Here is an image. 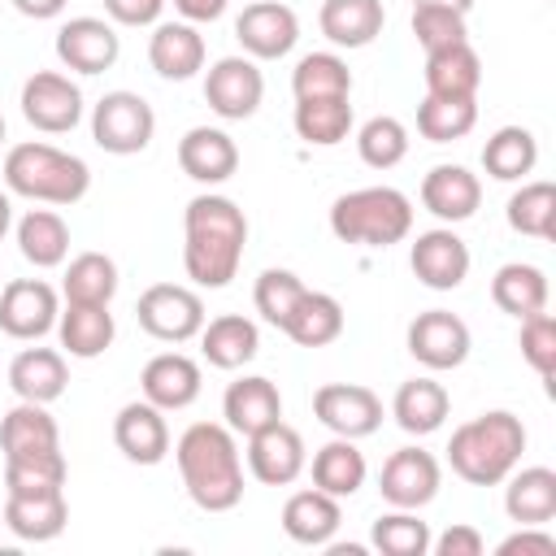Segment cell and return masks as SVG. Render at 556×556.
I'll use <instances>...</instances> for the list:
<instances>
[{
  "mask_svg": "<svg viewBox=\"0 0 556 556\" xmlns=\"http://www.w3.org/2000/svg\"><path fill=\"white\" fill-rule=\"evenodd\" d=\"M248 217L230 195H195L182 213V269L195 287L222 291L243 265Z\"/></svg>",
  "mask_w": 556,
  "mask_h": 556,
  "instance_id": "1",
  "label": "cell"
},
{
  "mask_svg": "<svg viewBox=\"0 0 556 556\" xmlns=\"http://www.w3.org/2000/svg\"><path fill=\"white\" fill-rule=\"evenodd\" d=\"M174 460L182 473V486L195 508L204 513H230L243 500V460L235 430L222 421H195L178 434Z\"/></svg>",
  "mask_w": 556,
  "mask_h": 556,
  "instance_id": "2",
  "label": "cell"
},
{
  "mask_svg": "<svg viewBox=\"0 0 556 556\" xmlns=\"http://www.w3.org/2000/svg\"><path fill=\"white\" fill-rule=\"evenodd\" d=\"M521 452H526L521 417L508 408H491V413H478L473 421L452 430L447 465L469 486H500L521 465Z\"/></svg>",
  "mask_w": 556,
  "mask_h": 556,
  "instance_id": "3",
  "label": "cell"
},
{
  "mask_svg": "<svg viewBox=\"0 0 556 556\" xmlns=\"http://www.w3.org/2000/svg\"><path fill=\"white\" fill-rule=\"evenodd\" d=\"M4 187H9V195L70 208L91 191V169L83 156L65 152V148L26 139L4 152Z\"/></svg>",
  "mask_w": 556,
  "mask_h": 556,
  "instance_id": "4",
  "label": "cell"
},
{
  "mask_svg": "<svg viewBox=\"0 0 556 556\" xmlns=\"http://www.w3.org/2000/svg\"><path fill=\"white\" fill-rule=\"evenodd\" d=\"M330 230L339 243L391 248L413 230V200L400 187H356L330 204Z\"/></svg>",
  "mask_w": 556,
  "mask_h": 556,
  "instance_id": "5",
  "label": "cell"
},
{
  "mask_svg": "<svg viewBox=\"0 0 556 556\" xmlns=\"http://www.w3.org/2000/svg\"><path fill=\"white\" fill-rule=\"evenodd\" d=\"M156 113L139 91H104L91 109V139L113 156H135L152 143Z\"/></svg>",
  "mask_w": 556,
  "mask_h": 556,
  "instance_id": "6",
  "label": "cell"
},
{
  "mask_svg": "<svg viewBox=\"0 0 556 556\" xmlns=\"http://www.w3.org/2000/svg\"><path fill=\"white\" fill-rule=\"evenodd\" d=\"M135 317H139V326H143L152 339H161V343H187V339H195V334L204 330V321H208L200 291H191V287H182V282H152V287L139 295Z\"/></svg>",
  "mask_w": 556,
  "mask_h": 556,
  "instance_id": "7",
  "label": "cell"
},
{
  "mask_svg": "<svg viewBox=\"0 0 556 556\" xmlns=\"http://www.w3.org/2000/svg\"><path fill=\"white\" fill-rule=\"evenodd\" d=\"M22 117L43 135H70L83 122V91L61 70H35L22 83Z\"/></svg>",
  "mask_w": 556,
  "mask_h": 556,
  "instance_id": "8",
  "label": "cell"
},
{
  "mask_svg": "<svg viewBox=\"0 0 556 556\" xmlns=\"http://www.w3.org/2000/svg\"><path fill=\"white\" fill-rule=\"evenodd\" d=\"M404 343H408V356H413L417 365L443 374V369H460V365L469 361L473 334H469V326H465L456 313H447V308H426V313H417V317L408 321Z\"/></svg>",
  "mask_w": 556,
  "mask_h": 556,
  "instance_id": "9",
  "label": "cell"
},
{
  "mask_svg": "<svg viewBox=\"0 0 556 556\" xmlns=\"http://www.w3.org/2000/svg\"><path fill=\"white\" fill-rule=\"evenodd\" d=\"M204 100L222 122H243L265 100V74L252 56H217L204 74Z\"/></svg>",
  "mask_w": 556,
  "mask_h": 556,
  "instance_id": "10",
  "label": "cell"
},
{
  "mask_svg": "<svg viewBox=\"0 0 556 556\" xmlns=\"http://www.w3.org/2000/svg\"><path fill=\"white\" fill-rule=\"evenodd\" d=\"M61 295L43 278H13L0 287V330L22 343H39L48 330H56Z\"/></svg>",
  "mask_w": 556,
  "mask_h": 556,
  "instance_id": "11",
  "label": "cell"
},
{
  "mask_svg": "<svg viewBox=\"0 0 556 556\" xmlns=\"http://www.w3.org/2000/svg\"><path fill=\"white\" fill-rule=\"evenodd\" d=\"M235 39H239L243 56H252V61H278V56H287L300 43V17H295L291 4L252 0L235 17Z\"/></svg>",
  "mask_w": 556,
  "mask_h": 556,
  "instance_id": "12",
  "label": "cell"
},
{
  "mask_svg": "<svg viewBox=\"0 0 556 556\" xmlns=\"http://www.w3.org/2000/svg\"><path fill=\"white\" fill-rule=\"evenodd\" d=\"M469 243L452 230V226H434V230H421L408 248V269L421 287L430 291H456L465 278H469Z\"/></svg>",
  "mask_w": 556,
  "mask_h": 556,
  "instance_id": "13",
  "label": "cell"
},
{
  "mask_svg": "<svg viewBox=\"0 0 556 556\" xmlns=\"http://www.w3.org/2000/svg\"><path fill=\"white\" fill-rule=\"evenodd\" d=\"M317 421L339 439H365L382 426V400L361 382H326L313 391Z\"/></svg>",
  "mask_w": 556,
  "mask_h": 556,
  "instance_id": "14",
  "label": "cell"
},
{
  "mask_svg": "<svg viewBox=\"0 0 556 556\" xmlns=\"http://www.w3.org/2000/svg\"><path fill=\"white\" fill-rule=\"evenodd\" d=\"M439 482L443 469L426 447H395L378 473V491L391 508H426L439 495Z\"/></svg>",
  "mask_w": 556,
  "mask_h": 556,
  "instance_id": "15",
  "label": "cell"
},
{
  "mask_svg": "<svg viewBox=\"0 0 556 556\" xmlns=\"http://www.w3.org/2000/svg\"><path fill=\"white\" fill-rule=\"evenodd\" d=\"M122 56V35L104 17H70L56 30V61L74 74H104Z\"/></svg>",
  "mask_w": 556,
  "mask_h": 556,
  "instance_id": "16",
  "label": "cell"
},
{
  "mask_svg": "<svg viewBox=\"0 0 556 556\" xmlns=\"http://www.w3.org/2000/svg\"><path fill=\"white\" fill-rule=\"evenodd\" d=\"M248 469L265 486H291L308 469V447L295 426L274 421L256 434H248Z\"/></svg>",
  "mask_w": 556,
  "mask_h": 556,
  "instance_id": "17",
  "label": "cell"
},
{
  "mask_svg": "<svg viewBox=\"0 0 556 556\" xmlns=\"http://www.w3.org/2000/svg\"><path fill=\"white\" fill-rule=\"evenodd\" d=\"M113 443L130 465H161L169 456V421L156 404L130 400L113 417Z\"/></svg>",
  "mask_w": 556,
  "mask_h": 556,
  "instance_id": "18",
  "label": "cell"
},
{
  "mask_svg": "<svg viewBox=\"0 0 556 556\" xmlns=\"http://www.w3.org/2000/svg\"><path fill=\"white\" fill-rule=\"evenodd\" d=\"M200 387H204V374L200 365L187 356V352H161L143 365L139 374V391L148 404H156L161 413H178V408H191L200 400Z\"/></svg>",
  "mask_w": 556,
  "mask_h": 556,
  "instance_id": "19",
  "label": "cell"
},
{
  "mask_svg": "<svg viewBox=\"0 0 556 556\" xmlns=\"http://www.w3.org/2000/svg\"><path fill=\"white\" fill-rule=\"evenodd\" d=\"M178 165L191 182L217 187L239 169V148L222 126H191L178 139Z\"/></svg>",
  "mask_w": 556,
  "mask_h": 556,
  "instance_id": "20",
  "label": "cell"
},
{
  "mask_svg": "<svg viewBox=\"0 0 556 556\" xmlns=\"http://www.w3.org/2000/svg\"><path fill=\"white\" fill-rule=\"evenodd\" d=\"M421 204H426V213H434L447 226L469 222L478 213V204H482V182L465 165H434L421 178Z\"/></svg>",
  "mask_w": 556,
  "mask_h": 556,
  "instance_id": "21",
  "label": "cell"
},
{
  "mask_svg": "<svg viewBox=\"0 0 556 556\" xmlns=\"http://www.w3.org/2000/svg\"><path fill=\"white\" fill-rule=\"evenodd\" d=\"M222 417H226V426H230L235 434L248 439V434H256V430L282 421V395H278V387H274L269 378L243 374V378H235V382L226 387V395H222Z\"/></svg>",
  "mask_w": 556,
  "mask_h": 556,
  "instance_id": "22",
  "label": "cell"
},
{
  "mask_svg": "<svg viewBox=\"0 0 556 556\" xmlns=\"http://www.w3.org/2000/svg\"><path fill=\"white\" fill-rule=\"evenodd\" d=\"M148 61L161 78L187 83L204 70V35L191 22H156L148 39Z\"/></svg>",
  "mask_w": 556,
  "mask_h": 556,
  "instance_id": "23",
  "label": "cell"
},
{
  "mask_svg": "<svg viewBox=\"0 0 556 556\" xmlns=\"http://www.w3.org/2000/svg\"><path fill=\"white\" fill-rule=\"evenodd\" d=\"M9 387H13L17 400H35V404L61 400L65 387H70L65 352H56V348H22L9 361Z\"/></svg>",
  "mask_w": 556,
  "mask_h": 556,
  "instance_id": "24",
  "label": "cell"
},
{
  "mask_svg": "<svg viewBox=\"0 0 556 556\" xmlns=\"http://www.w3.org/2000/svg\"><path fill=\"white\" fill-rule=\"evenodd\" d=\"M339 521H343L339 500L317 486H304V491L287 495V504H282V530L300 547H326L339 534Z\"/></svg>",
  "mask_w": 556,
  "mask_h": 556,
  "instance_id": "25",
  "label": "cell"
},
{
  "mask_svg": "<svg viewBox=\"0 0 556 556\" xmlns=\"http://www.w3.org/2000/svg\"><path fill=\"white\" fill-rule=\"evenodd\" d=\"M0 513H4V530L17 534L22 543H48L70 521L65 486L61 491H39V495H4Z\"/></svg>",
  "mask_w": 556,
  "mask_h": 556,
  "instance_id": "26",
  "label": "cell"
},
{
  "mask_svg": "<svg viewBox=\"0 0 556 556\" xmlns=\"http://www.w3.org/2000/svg\"><path fill=\"white\" fill-rule=\"evenodd\" d=\"M195 339H200V352L213 369H243L261 352V330L243 313H222V317L204 321V330Z\"/></svg>",
  "mask_w": 556,
  "mask_h": 556,
  "instance_id": "27",
  "label": "cell"
},
{
  "mask_svg": "<svg viewBox=\"0 0 556 556\" xmlns=\"http://www.w3.org/2000/svg\"><path fill=\"white\" fill-rule=\"evenodd\" d=\"M504 513L517 526H547L556 517V469L526 465L504 478Z\"/></svg>",
  "mask_w": 556,
  "mask_h": 556,
  "instance_id": "28",
  "label": "cell"
},
{
  "mask_svg": "<svg viewBox=\"0 0 556 556\" xmlns=\"http://www.w3.org/2000/svg\"><path fill=\"white\" fill-rule=\"evenodd\" d=\"M382 0H321L317 26L334 48H369L382 35Z\"/></svg>",
  "mask_w": 556,
  "mask_h": 556,
  "instance_id": "29",
  "label": "cell"
},
{
  "mask_svg": "<svg viewBox=\"0 0 556 556\" xmlns=\"http://www.w3.org/2000/svg\"><path fill=\"white\" fill-rule=\"evenodd\" d=\"M447 408H452V395L443 382L434 378H408L395 387V400H391V417L404 434H434L443 421H447Z\"/></svg>",
  "mask_w": 556,
  "mask_h": 556,
  "instance_id": "30",
  "label": "cell"
},
{
  "mask_svg": "<svg viewBox=\"0 0 556 556\" xmlns=\"http://www.w3.org/2000/svg\"><path fill=\"white\" fill-rule=\"evenodd\" d=\"M482 87V61L469 43H452L439 52H426V96L443 100H478Z\"/></svg>",
  "mask_w": 556,
  "mask_h": 556,
  "instance_id": "31",
  "label": "cell"
},
{
  "mask_svg": "<svg viewBox=\"0 0 556 556\" xmlns=\"http://www.w3.org/2000/svg\"><path fill=\"white\" fill-rule=\"evenodd\" d=\"M113 334H117V326H113L109 304H65L56 317V339L78 361H96L100 352H109Z\"/></svg>",
  "mask_w": 556,
  "mask_h": 556,
  "instance_id": "32",
  "label": "cell"
},
{
  "mask_svg": "<svg viewBox=\"0 0 556 556\" xmlns=\"http://www.w3.org/2000/svg\"><path fill=\"white\" fill-rule=\"evenodd\" d=\"M547 295H552L547 274H543L539 265H530V261H508V265H500L495 278H491V300H495V308L508 313V317H517V321L530 317V313H543V308H547Z\"/></svg>",
  "mask_w": 556,
  "mask_h": 556,
  "instance_id": "33",
  "label": "cell"
},
{
  "mask_svg": "<svg viewBox=\"0 0 556 556\" xmlns=\"http://www.w3.org/2000/svg\"><path fill=\"white\" fill-rule=\"evenodd\" d=\"M52 447H61V430H56V417L48 413V404L17 400V404L0 417V452H4V456L52 452Z\"/></svg>",
  "mask_w": 556,
  "mask_h": 556,
  "instance_id": "34",
  "label": "cell"
},
{
  "mask_svg": "<svg viewBox=\"0 0 556 556\" xmlns=\"http://www.w3.org/2000/svg\"><path fill=\"white\" fill-rule=\"evenodd\" d=\"M365 473H369V465H365V452L356 447V439L334 434L330 443H321L313 452V486L334 495V500L356 495L365 486Z\"/></svg>",
  "mask_w": 556,
  "mask_h": 556,
  "instance_id": "35",
  "label": "cell"
},
{
  "mask_svg": "<svg viewBox=\"0 0 556 556\" xmlns=\"http://www.w3.org/2000/svg\"><path fill=\"white\" fill-rule=\"evenodd\" d=\"M282 334L300 348H326L343 334V304L330 291H304L282 321Z\"/></svg>",
  "mask_w": 556,
  "mask_h": 556,
  "instance_id": "36",
  "label": "cell"
},
{
  "mask_svg": "<svg viewBox=\"0 0 556 556\" xmlns=\"http://www.w3.org/2000/svg\"><path fill=\"white\" fill-rule=\"evenodd\" d=\"M539 165V139L530 126H500L482 143V169L495 182H521Z\"/></svg>",
  "mask_w": 556,
  "mask_h": 556,
  "instance_id": "37",
  "label": "cell"
},
{
  "mask_svg": "<svg viewBox=\"0 0 556 556\" xmlns=\"http://www.w3.org/2000/svg\"><path fill=\"white\" fill-rule=\"evenodd\" d=\"M17 252L35 265V269H56L70 256V226L61 213L52 208H30L17 222Z\"/></svg>",
  "mask_w": 556,
  "mask_h": 556,
  "instance_id": "38",
  "label": "cell"
},
{
  "mask_svg": "<svg viewBox=\"0 0 556 556\" xmlns=\"http://www.w3.org/2000/svg\"><path fill=\"white\" fill-rule=\"evenodd\" d=\"M295 135L313 148H339L352 135V96H330V100H295Z\"/></svg>",
  "mask_w": 556,
  "mask_h": 556,
  "instance_id": "39",
  "label": "cell"
},
{
  "mask_svg": "<svg viewBox=\"0 0 556 556\" xmlns=\"http://www.w3.org/2000/svg\"><path fill=\"white\" fill-rule=\"evenodd\" d=\"M61 295H65V304H113V295H117V265H113V256L78 252L65 265Z\"/></svg>",
  "mask_w": 556,
  "mask_h": 556,
  "instance_id": "40",
  "label": "cell"
},
{
  "mask_svg": "<svg viewBox=\"0 0 556 556\" xmlns=\"http://www.w3.org/2000/svg\"><path fill=\"white\" fill-rule=\"evenodd\" d=\"M291 91H295V100L352 96V70L339 52H308L291 70Z\"/></svg>",
  "mask_w": 556,
  "mask_h": 556,
  "instance_id": "41",
  "label": "cell"
},
{
  "mask_svg": "<svg viewBox=\"0 0 556 556\" xmlns=\"http://www.w3.org/2000/svg\"><path fill=\"white\" fill-rule=\"evenodd\" d=\"M504 217L526 239H556V187L543 182V178L539 182H521L508 195Z\"/></svg>",
  "mask_w": 556,
  "mask_h": 556,
  "instance_id": "42",
  "label": "cell"
},
{
  "mask_svg": "<svg viewBox=\"0 0 556 556\" xmlns=\"http://www.w3.org/2000/svg\"><path fill=\"white\" fill-rule=\"evenodd\" d=\"M65 456L61 447L52 452H22L4 456V491L9 495H39V491H61L65 486Z\"/></svg>",
  "mask_w": 556,
  "mask_h": 556,
  "instance_id": "43",
  "label": "cell"
},
{
  "mask_svg": "<svg viewBox=\"0 0 556 556\" xmlns=\"http://www.w3.org/2000/svg\"><path fill=\"white\" fill-rule=\"evenodd\" d=\"M478 126V100H443L426 96L417 104V130L430 143H456Z\"/></svg>",
  "mask_w": 556,
  "mask_h": 556,
  "instance_id": "44",
  "label": "cell"
},
{
  "mask_svg": "<svg viewBox=\"0 0 556 556\" xmlns=\"http://www.w3.org/2000/svg\"><path fill=\"white\" fill-rule=\"evenodd\" d=\"M430 526L417 517V508H395V513H382L369 530V543L382 552V556H426L430 552Z\"/></svg>",
  "mask_w": 556,
  "mask_h": 556,
  "instance_id": "45",
  "label": "cell"
},
{
  "mask_svg": "<svg viewBox=\"0 0 556 556\" xmlns=\"http://www.w3.org/2000/svg\"><path fill=\"white\" fill-rule=\"evenodd\" d=\"M356 152L369 169H395L404 156H408V126L391 113H378L369 117L361 130H356Z\"/></svg>",
  "mask_w": 556,
  "mask_h": 556,
  "instance_id": "46",
  "label": "cell"
},
{
  "mask_svg": "<svg viewBox=\"0 0 556 556\" xmlns=\"http://www.w3.org/2000/svg\"><path fill=\"white\" fill-rule=\"evenodd\" d=\"M304 291H308V287L300 282V274H291V269H265V274L256 278V287H252V304H256V313H261L269 326L282 330V321L291 317V308H295V300H300Z\"/></svg>",
  "mask_w": 556,
  "mask_h": 556,
  "instance_id": "47",
  "label": "cell"
},
{
  "mask_svg": "<svg viewBox=\"0 0 556 556\" xmlns=\"http://www.w3.org/2000/svg\"><path fill=\"white\" fill-rule=\"evenodd\" d=\"M413 39L426 52H439V48H452V43H469L465 13L443 9V4H413Z\"/></svg>",
  "mask_w": 556,
  "mask_h": 556,
  "instance_id": "48",
  "label": "cell"
},
{
  "mask_svg": "<svg viewBox=\"0 0 556 556\" xmlns=\"http://www.w3.org/2000/svg\"><path fill=\"white\" fill-rule=\"evenodd\" d=\"M517 348H521V361L552 387V374H556V317L543 308V313H530L521 317V334H517Z\"/></svg>",
  "mask_w": 556,
  "mask_h": 556,
  "instance_id": "49",
  "label": "cell"
},
{
  "mask_svg": "<svg viewBox=\"0 0 556 556\" xmlns=\"http://www.w3.org/2000/svg\"><path fill=\"white\" fill-rule=\"evenodd\" d=\"M165 0H104V13L113 26H156Z\"/></svg>",
  "mask_w": 556,
  "mask_h": 556,
  "instance_id": "50",
  "label": "cell"
},
{
  "mask_svg": "<svg viewBox=\"0 0 556 556\" xmlns=\"http://www.w3.org/2000/svg\"><path fill=\"white\" fill-rule=\"evenodd\" d=\"M482 534L473 530V526H465V521H456V526H447L439 539H430V552L434 556H482Z\"/></svg>",
  "mask_w": 556,
  "mask_h": 556,
  "instance_id": "51",
  "label": "cell"
},
{
  "mask_svg": "<svg viewBox=\"0 0 556 556\" xmlns=\"http://www.w3.org/2000/svg\"><path fill=\"white\" fill-rule=\"evenodd\" d=\"M500 556H556V539L543 530V526H521L517 534H508L500 547H495Z\"/></svg>",
  "mask_w": 556,
  "mask_h": 556,
  "instance_id": "52",
  "label": "cell"
},
{
  "mask_svg": "<svg viewBox=\"0 0 556 556\" xmlns=\"http://www.w3.org/2000/svg\"><path fill=\"white\" fill-rule=\"evenodd\" d=\"M174 9L182 13V22H217L226 13V0H174Z\"/></svg>",
  "mask_w": 556,
  "mask_h": 556,
  "instance_id": "53",
  "label": "cell"
},
{
  "mask_svg": "<svg viewBox=\"0 0 556 556\" xmlns=\"http://www.w3.org/2000/svg\"><path fill=\"white\" fill-rule=\"evenodd\" d=\"M70 0H13V9L22 17H35V22H48V17H61Z\"/></svg>",
  "mask_w": 556,
  "mask_h": 556,
  "instance_id": "54",
  "label": "cell"
},
{
  "mask_svg": "<svg viewBox=\"0 0 556 556\" xmlns=\"http://www.w3.org/2000/svg\"><path fill=\"white\" fill-rule=\"evenodd\" d=\"M9 226H13V200H9V191H0V239L9 235Z\"/></svg>",
  "mask_w": 556,
  "mask_h": 556,
  "instance_id": "55",
  "label": "cell"
},
{
  "mask_svg": "<svg viewBox=\"0 0 556 556\" xmlns=\"http://www.w3.org/2000/svg\"><path fill=\"white\" fill-rule=\"evenodd\" d=\"M413 4H443V9H456V13H469L473 0H413Z\"/></svg>",
  "mask_w": 556,
  "mask_h": 556,
  "instance_id": "56",
  "label": "cell"
},
{
  "mask_svg": "<svg viewBox=\"0 0 556 556\" xmlns=\"http://www.w3.org/2000/svg\"><path fill=\"white\" fill-rule=\"evenodd\" d=\"M0 148H4V113H0Z\"/></svg>",
  "mask_w": 556,
  "mask_h": 556,
  "instance_id": "57",
  "label": "cell"
},
{
  "mask_svg": "<svg viewBox=\"0 0 556 556\" xmlns=\"http://www.w3.org/2000/svg\"><path fill=\"white\" fill-rule=\"evenodd\" d=\"M0 526H4V513H0Z\"/></svg>",
  "mask_w": 556,
  "mask_h": 556,
  "instance_id": "58",
  "label": "cell"
}]
</instances>
